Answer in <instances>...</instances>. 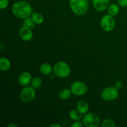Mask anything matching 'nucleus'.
<instances>
[{
    "label": "nucleus",
    "mask_w": 127,
    "mask_h": 127,
    "mask_svg": "<svg viewBox=\"0 0 127 127\" xmlns=\"http://www.w3.org/2000/svg\"><path fill=\"white\" fill-rule=\"evenodd\" d=\"M83 122L86 127H99L101 125V122L99 116L92 112L84 114L83 117Z\"/></svg>",
    "instance_id": "4"
},
{
    "label": "nucleus",
    "mask_w": 127,
    "mask_h": 127,
    "mask_svg": "<svg viewBox=\"0 0 127 127\" xmlns=\"http://www.w3.org/2000/svg\"><path fill=\"white\" fill-rule=\"evenodd\" d=\"M72 93L71 91V89H64L60 91L59 94V97L62 100H68L71 97Z\"/></svg>",
    "instance_id": "18"
},
{
    "label": "nucleus",
    "mask_w": 127,
    "mask_h": 127,
    "mask_svg": "<svg viewBox=\"0 0 127 127\" xmlns=\"http://www.w3.org/2000/svg\"><path fill=\"white\" fill-rule=\"evenodd\" d=\"M115 87L117 89H121L123 87V83L122 81H118L116 83H115Z\"/></svg>",
    "instance_id": "25"
},
{
    "label": "nucleus",
    "mask_w": 127,
    "mask_h": 127,
    "mask_svg": "<svg viewBox=\"0 0 127 127\" xmlns=\"http://www.w3.org/2000/svg\"><path fill=\"white\" fill-rule=\"evenodd\" d=\"M40 71L43 75H48L53 71V67L48 63H43L40 66Z\"/></svg>",
    "instance_id": "13"
},
{
    "label": "nucleus",
    "mask_w": 127,
    "mask_h": 127,
    "mask_svg": "<svg viewBox=\"0 0 127 127\" xmlns=\"http://www.w3.org/2000/svg\"><path fill=\"white\" fill-rule=\"evenodd\" d=\"M22 25H23L24 26H26V27H29V28H31L32 29L34 28L36 24L34 23V22L32 21V19L29 17L24 19Z\"/></svg>",
    "instance_id": "20"
},
{
    "label": "nucleus",
    "mask_w": 127,
    "mask_h": 127,
    "mask_svg": "<svg viewBox=\"0 0 127 127\" xmlns=\"http://www.w3.org/2000/svg\"><path fill=\"white\" fill-rule=\"evenodd\" d=\"M84 126L83 122H81L80 121L78 120V121H75L71 125V127H83Z\"/></svg>",
    "instance_id": "23"
},
{
    "label": "nucleus",
    "mask_w": 127,
    "mask_h": 127,
    "mask_svg": "<svg viewBox=\"0 0 127 127\" xmlns=\"http://www.w3.org/2000/svg\"><path fill=\"white\" fill-rule=\"evenodd\" d=\"M72 94L76 96H81L86 94L88 91V86L83 81H77L73 82L70 87Z\"/></svg>",
    "instance_id": "6"
},
{
    "label": "nucleus",
    "mask_w": 127,
    "mask_h": 127,
    "mask_svg": "<svg viewBox=\"0 0 127 127\" xmlns=\"http://www.w3.org/2000/svg\"><path fill=\"white\" fill-rule=\"evenodd\" d=\"M100 26L105 32L113 31L115 27V20L114 16L110 14L104 15L100 20Z\"/></svg>",
    "instance_id": "7"
},
{
    "label": "nucleus",
    "mask_w": 127,
    "mask_h": 127,
    "mask_svg": "<svg viewBox=\"0 0 127 127\" xmlns=\"http://www.w3.org/2000/svg\"><path fill=\"white\" fill-rule=\"evenodd\" d=\"M107 11L109 14L112 16H115L118 15L120 12V7L118 4L112 3L109 4V7H107Z\"/></svg>",
    "instance_id": "15"
},
{
    "label": "nucleus",
    "mask_w": 127,
    "mask_h": 127,
    "mask_svg": "<svg viewBox=\"0 0 127 127\" xmlns=\"http://www.w3.org/2000/svg\"><path fill=\"white\" fill-rule=\"evenodd\" d=\"M82 115L83 114H81L78 110H71L69 112V117L74 121L80 120L83 118Z\"/></svg>",
    "instance_id": "17"
},
{
    "label": "nucleus",
    "mask_w": 127,
    "mask_h": 127,
    "mask_svg": "<svg viewBox=\"0 0 127 127\" xmlns=\"http://www.w3.org/2000/svg\"><path fill=\"white\" fill-rule=\"evenodd\" d=\"M102 127H115L116 124H115L114 121L109 119H105L103 120V122L101 124Z\"/></svg>",
    "instance_id": "21"
},
{
    "label": "nucleus",
    "mask_w": 127,
    "mask_h": 127,
    "mask_svg": "<svg viewBox=\"0 0 127 127\" xmlns=\"http://www.w3.org/2000/svg\"><path fill=\"white\" fill-rule=\"evenodd\" d=\"M31 18L34 22V23L37 25L42 24L44 21V18H43V16H42V14L37 12H33L31 14Z\"/></svg>",
    "instance_id": "16"
},
{
    "label": "nucleus",
    "mask_w": 127,
    "mask_h": 127,
    "mask_svg": "<svg viewBox=\"0 0 127 127\" xmlns=\"http://www.w3.org/2000/svg\"><path fill=\"white\" fill-rule=\"evenodd\" d=\"M94 8L99 12H102L109 6V0H93Z\"/></svg>",
    "instance_id": "10"
},
{
    "label": "nucleus",
    "mask_w": 127,
    "mask_h": 127,
    "mask_svg": "<svg viewBox=\"0 0 127 127\" xmlns=\"http://www.w3.org/2000/svg\"><path fill=\"white\" fill-rule=\"evenodd\" d=\"M7 127H17V125H16V124H9V125H7Z\"/></svg>",
    "instance_id": "27"
},
{
    "label": "nucleus",
    "mask_w": 127,
    "mask_h": 127,
    "mask_svg": "<svg viewBox=\"0 0 127 127\" xmlns=\"http://www.w3.org/2000/svg\"><path fill=\"white\" fill-rule=\"evenodd\" d=\"M42 80L39 77H35L31 83V86L32 87L33 89H37L42 86Z\"/></svg>",
    "instance_id": "19"
},
{
    "label": "nucleus",
    "mask_w": 127,
    "mask_h": 127,
    "mask_svg": "<svg viewBox=\"0 0 127 127\" xmlns=\"http://www.w3.org/2000/svg\"><path fill=\"white\" fill-rule=\"evenodd\" d=\"M9 5V0H0V9H5Z\"/></svg>",
    "instance_id": "22"
},
{
    "label": "nucleus",
    "mask_w": 127,
    "mask_h": 127,
    "mask_svg": "<svg viewBox=\"0 0 127 127\" xmlns=\"http://www.w3.org/2000/svg\"><path fill=\"white\" fill-rule=\"evenodd\" d=\"M11 63L7 58L2 57L0 59V70L1 71H7L10 69Z\"/></svg>",
    "instance_id": "14"
},
{
    "label": "nucleus",
    "mask_w": 127,
    "mask_h": 127,
    "mask_svg": "<svg viewBox=\"0 0 127 127\" xmlns=\"http://www.w3.org/2000/svg\"><path fill=\"white\" fill-rule=\"evenodd\" d=\"M77 110L82 114H86L88 112L89 109V105L86 100H79L76 105Z\"/></svg>",
    "instance_id": "12"
},
{
    "label": "nucleus",
    "mask_w": 127,
    "mask_h": 127,
    "mask_svg": "<svg viewBox=\"0 0 127 127\" xmlns=\"http://www.w3.org/2000/svg\"><path fill=\"white\" fill-rule=\"evenodd\" d=\"M12 14L16 17L22 19L29 17L32 14V7L29 2L25 1H18L12 4Z\"/></svg>",
    "instance_id": "1"
},
{
    "label": "nucleus",
    "mask_w": 127,
    "mask_h": 127,
    "mask_svg": "<svg viewBox=\"0 0 127 127\" xmlns=\"http://www.w3.org/2000/svg\"><path fill=\"white\" fill-rule=\"evenodd\" d=\"M50 127H61L60 124H52V125H50Z\"/></svg>",
    "instance_id": "26"
},
{
    "label": "nucleus",
    "mask_w": 127,
    "mask_h": 127,
    "mask_svg": "<svg viewBox=\"0 0 127 127\" xmlns=\"http://www.w3.org/2000/svg\"><path fill=\"white\" fill-rule=\"evenodd\" d=\"M117 4L121 7H127V0H117Z\"/></svg>",
    "instance_id": "24"
},
{
    "label": "nucleus",
    "mask_w": 127,
    "mask_h": 127,
    "mask_svg": "<svg viewBox=\"0 0 127 127\" xmlns=\"http://www.w3.org/2000/svg\"><path fill=\"white\" fill-rule=\"evenodd\" d=\"M19 35L20 38L22 40L26 41V42L31 40L33 38V32H32V29L24 26L20 29L19 31Z\"/></svg>",
    "instance_id": "9"
},
{
    "label": "nucleus",
    "mask_w": 127,
    "mask_h": 127,
    "mask_svg": "<svg viewBox=\"0 0 127 127\" xmlns=\"http://www.w3.org/2000/svg\"><path fill=\"white\" fill-rule=\"evenodd\" d=\"M36 95L35 89L32 87L26 86L20 93V99L23 103H29L35 99Z\"/></svg>",
    "instance_id": "5"
},
{
    "label": "nucleus",
    "mask_w": 127,
    "mask_h": 127,
    "mask_svg": "<svg viewBox=\"0 0 127 127\" xmlns=\"http://www.w3.org/2000/svg\"><path fill=\"white\" fill-rule=\"evenodd\" d=\"M53 72L58 78H66L70 74L71 68L68 63L63 61H60L53 66Z\"/></svg>",
    "instance_id": "3"
},
{
    "label": "nucleus",
    "mask_w": 127,
    "mask_h": 127,
    "mask_svg": "<svg viewBox=\"0 0 127 127\" xmlns=\"http://www.w3.org/2000/svg\"><path fill=\"white\" fill-rule=\"evenodd\" d=\"M69 7L75 14L83 16L88 11L89 2L88 0H69Z\"/></svg>",
    "instance_id": "2"
},
{
    "label": "nucleus",
    "mask_w": 127,
    "mask_h": 127,
    "mask_svg": "<svg viewBox=\"0 0 127 127\" xmlns=\"http://www.w3.org/2000/svg\"><path fill=\"white\" fill-rule=\"evenodd\" d=\"M119 89L115 86H109L105 88L101 93V97L104 100L107 101L114 100L119 97Z\"/></svg>",
    "instance_id": "8"
},
{
    "label": "nucleus",
    "mask_w": 127,
    "mask_h": 127,
    "mask_svg": "<svg viewBox=\"0 0 127 127\" xmlns=\"http://www.w3.org/2000/svg\"><path fill=\"white\" fill-rule=\"evenodd\" d=\"M32 81V76L28 71H24L20 74L18 78L19 84L24 87L27 86Z\"/></svg>",
    "instance_id": "11"
},
{
    "label": "nucleus",
    "mask_w": 127,
    "mask_h": 127,
    "mask_svg": "<svg viewBox=\"0 0 127 127\" xmlns=\"http://www.w3.org/2000/svg\"></svg>",
    "instance_id": "28"
}]
</instances>
